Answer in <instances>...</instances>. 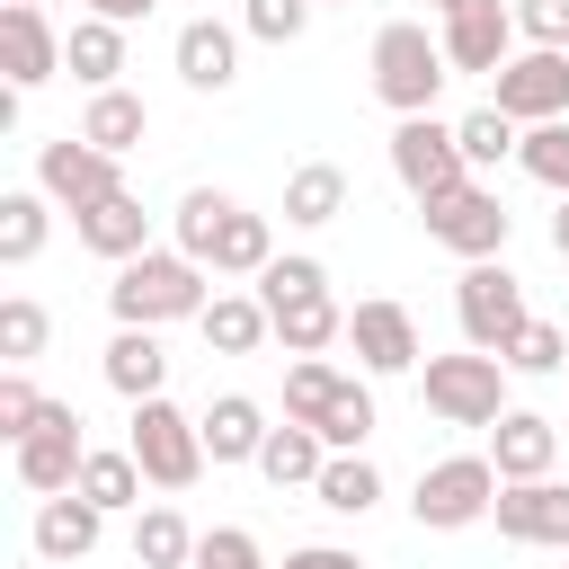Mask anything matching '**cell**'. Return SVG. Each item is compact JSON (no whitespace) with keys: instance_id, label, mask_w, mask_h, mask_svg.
<instances>
[{"instance_id":"6da1fadb","label":"cell","mask_w":569,"mask_h":569,"mask_svg":"<svg viewBox=\"0 0 569 569\" xmlns=\"http://www.w3.org/2000/svg\"><path fill=\"white\" fill-rule=\"evenodd\" d=\"M213 293H204V267L187 258V249H142V258H124L116 267V284H107V311H116V329H160V320H196Z\"/></svg>"},{"instance_id":"7a4b0ae2","label":"cell","mask_w":569,"mask_h":569,"mask_svg":"<svg viewBox=\"0 0 569 569\" xmlns=\"http://www.w3.org/2000/svg\"><path fill=\"white\" fill-rule=\"evenodd\" d=\"M258 302H267L284 356H329V347L347 338V311L329 302V267H320V258H267Z\"/></svg>"},{"instance_id":"3957f363","label":"cell","mask_w":569,"mask_h":569,"mask_svg":"<svg viewBox=\"0 0 569 569\" xmlns=\"http://www.w3.org/2000/svg\"><path fill=\"white\" fill-rule=\"evenodd\" d=\"M445 80H453L445 36H427L418 18H391V27L373 36V98H382L391 116H436Z\"/></svg>"},{"instance_id":"277c9868","label":"cell","mask_w":569,"mask_h":569,"mask_svg":"<svg viewBox=\"0 0 569 569\" xmlns=\"http://www.w3.org/2000/svg\"><path fill=\"white\" fill-rule=\"evenodd\" d=\"M418 391H427V409H436L445 427H498V418H507V356H489V347H471V356H427Z\"/></svg>"},{"instance_id":"5b68a950","label":"cell","mask_w":569,"mask_h":569,"mask_svg":"<svg viewBox=\"0 0 569 569\" xmlns=\"http://www.w3.org/2000/svg\"><path fill=\"white\" fill-rule=\"evenodd\" d=\"M124 445H133V462H142L151 489H196L204 462H213V453H204V427H196L178 400H160V391L133 400V436H124Z\"/></svg>"},{"instance_id":"8992f818","label":"cell","mask_w":569,"mask_h":569,"mask_svg":"<svg viewBox=\"0 0 569 569\" xmlns=\"http://www.w3.org/2000/svg\"><path fill=\"white\" fill-rule=\"evenodd\" d=\"M418 222H427V240H436V249H453L462 267H471V258H498V249H507V231H516V213H507V204H498V187H480V178H462V187L427 196V204H418Z\"/></svg>"},{"instance_id":"52a82bcc","label":"cell","mask_w":569,"mask_h":569,"mask_svg":"<svg viewBox=\"0 0 569 569\" xmlns=\"http://www.w3.org/2000/svg\"><path fill=\"white\" fill-rule=\"evenodd\" d=\"M498 507V462L489 453H445V462H427L418 471V498H409V516L427 525V533H462V525H480Z\"/></svg>"},{"instance_id":"ba28073f","label":"cell","mask_w":569,"mask_h":569,"mask_svg":"<svg viewBox=\"0 0 569 569\" xmlns=\"http://www.w3.org/2000/svg\"><path fill=\"white\" fill-rule=\"evenodd\" d=\"M453 320H462V338H471V347L507 356V338L533 320V311H525V276H516L507 258H471V267H462V284H453Z\"/></svg>"},{"instance_id":"9c48e42d","label":"cell","mask_w":569,"mask_h":569,"mask_svg":"<svg viewBox=\"0 0 569 569\" xmlns=\"http://www.w3.org/2000/svg\"><path fill=\"white\" fill-rule=\"evenodd\" d=\"M80 462H89V436H80V409H71V400H44V418L9 445V471H18V489H36V498L71 489Z\"/></svg>"},{"instance_id":"30bf717a","label":"cell","mask_w":569,"mask_h":569,"mask_svg":"<svg viewBox=\"0 0 569 569\" xmlns=\"http://www.w3.org/2000/svg\"><path fill=\"white\" fill-rule=\"evenodd\" d=\"M391 178L427 204V196L462 187L471 160H462V142H453V124H436V116H400V124H391Z\"/></svg>"},{"instance_id":"8fae6325","label":"cell","mask_w":569,"mask_h":569,"mask_svg":"<svg viewBox=\"0 0 569 569\" xmlns=\"http://www.w3.org/2000/svg\"><path fill=\"white\" fill-rule=\"evenodd\" d=\"M489 107H507L516 124H551V116H569V44H525V53H507Z\"/></svg>"},{"instance_id":"7c38bea8","label":"cell","mask_w":569,"mask_h":569,"mask_svg":"<svg viewBox=\"0 0 569 569\" xmlns=\"http://www.w3.org/2000/svg\"><path fill=\"white\" fill-rule=\"evenodd\" d=\"M36 187H44L53 204L89 213V204H98V196H116L124 178H116V151H98L89 133H62V142H44V151H36Z\"/></svg>"},{"instance_id":"4fadbf2b","label":"cell","mask_w":569,"mask_h":569,"mask_svg":"<svg viewBox=\"0 0 569 569\" xmlns=\"http://www.w3.org/2000/svg\"><path fill=\"white\" fill-rule=\"evenodd\" d=\"M498 533L507 542H542V551H569V480H498Z\"/></svg>"},{"instance_id":"5bb4252c","label":"cell","mask_w":569,"mask_h":569,"mask_svg":"<svg viewBox=\"0 0 569 569\" xmlns=\"http://www.w3.org/2000/svg\"><path fill=\"white\" fill-rule=\"evenodd\" d=\"M507 53H516V0H471V9H453L445 18V62L453 71H507Z\"/></svg>"},{"instance_id":"9a60e30c","label":"cell","mask_w":569,"mask_h":569,"mask_svg":"<svg viewBox=\"0 0 569 569\" xmlns=\"http://www.w3.org/2000/svg\"><path fill=\"white\" fill-rule=\"evenodd\" d=\"M0 71H9V89H44L62 71V36L44 27L36 0H0Z\"/></svg>"},{"instance_id":"2e32d148","label":"cell","mask_w":569,"mask_h":569,"mask_svg":"<svg viewBox=\"0 0 569 569\" xmlns=\"http://www.w3.org/2000/svg\"><path fill=\"white\" fill-rule=\"evenodd\" d=\"M71 231H80V249H89V258H116V267L151 249V213H142V196H133V187H116V196H98L89 213H71Z\"/></svg>"},{"instance_id":"e0dca14e","label":"cell","mask_w":569,"mask_h":569,"mask_svg":"<svg viewBox=\"0 0 569 569\" xmlns=\"http://www.w3.org/2000/svg\"><path fill=\"white\" fill-rule=\"evenodd\" d=\"M347 347L365 356V373H409L418 365V320L400 302H356L347 311Z\"/></svg>"},{"instance_id":"ac0fdd59","label":"cell","mask_w":569,"mask_h":569,"mask_svg":"<svg viewBox=\"0 0 569 569\" xmlns=\"http://www.w3.org/2000/svg\"><path fill=\"white\" fill-rule=\"evenodd\" d=\"M178 80L204 89V98H222V89L240 80V36H231L222 18H187V27H178Z\"/></svg>"},{"instance_id":"d6986e66","label":"cell","mask_w":569,"mask_h":569,"mask_svg":"<svg viewBox=\"0 0 569 569\" xmlns=\"http://www.w3.org/2000/svg\"><path fill=\"white\" fill-rule=\"evenodd\" d=\"M551 453H560V427H551L542 409H507V418L489 427V462H498V480H542Z\"/></svg>"},{"instance_id":"ffe728a7","label":"cell","mask_w":569,"mask_h":569,"mask_svg":"<svg viewBox=\"0 0 569 569\" xmlns=\"http://www.w3.org/2000/svg\"><path fill=\"white\" fill-rule=\"evenodd\" d=\"M98 533H107V507L80 498V489H53V498L36 507V551H44V560H89Z\"/></svg>"},{"instance_id":"44dd1931","label":"cell","mask_w":569,"mask_h":569,"mask_svg":"<svg viewBox=\"0 0 569 569\" xmlns=\"http://www.w3.org/2000/svg\"><path fill=\"white\" fill-rule=\"evenodd\" d=\"M267 258H276V231H267V213H249V204H231V213L213 222V240H204V267H213V276H267Z\"/></svg>"},{"instance_id":"7402d4cb","label":"cell","mask_w":569,"mask_h":569,"mask_svg":"<svg viewBox=\"0 0 569 569\" xmlns=\"http://www.w3.org/2000/svg\"><path fill=\"white\" fill-rule=\"evenodd\" d=\"M196 329H204V347H213V356H258V347L276 338V320H267V302H258V293H213V302L196 311Z\"/></svg>"},{"instance_id":"603a6c76","label":"cell","mask_w":569,"mask_h":569,"mask_svg":"<svg viewBox=\"0 0 569 569\" xmlns=\"http://www.w3.org/2000/svg\"><path fill=\"white\" fill-rule=\"evenodd\" d=\"M204 453L213 462H258V445H267V409L249 400V391H222V400H204Z\"/></svg>"},{"instance_id":"cb8c5ba5","label":"cell","mask_w":569,"mask_h":569,"mask_svg":"<svg viewBox=\"0 0 569 569\" xmlns=\"http://www.w3.org/2000/svg\"><path fill=\"white\" fill-rule=\"evenodd\" d=\"M320 462H329V436H320V427H302V418L267 427V445H258V471H267L276 489H311V480H320Z\"/></svg>"},{"instance_id":"d4e9b609","label":"cell","mask_w":569,"mask_h":569,"mask_svg":"<svg viewBox=\"0 0 569 569\" xmlns=\"http://www.w3.org/2000/svg\"><path fill=\"white\" fill-rule=\"evenodd\" d=\"M62 71H71L80 89H116V71H124V27H116V18H80V27L62 36Z\"/></svg>"},{"instance_id":"484cf974","label":"cell","mask_w":569,"mask_h":569,"mask_svg":"<svg viewBox=\"0 0 569 569\" xmlns=\"http://www.w3.org/2000/svg\"><path fill=\"white\" fill-rule=\"evenodd\" d=\"M338 213H347V169H338V160H302V169L284 178V222L320 231V222H338Z\"/></svg>"},{"instance_id":"4316f807","label":"cell","mask_w":569,"mask_h":569,"mask_svg":"<svg viewBox=\"0 0 569 569\" xmlns=\"http://www.w3.org/2000/svg\"><path fill=\"white\" fill-rule=\"evenodd\" d=\"M169 382V356H160V338L151 329H116L107 338V391H124V400H151Z\"/></svg>"},{"instance_id":"83f0119b","label":"cell","mask_w":569,"mask_h":569,"mask_svg":"<svg viewBox=\"0 0 569 569\" xmlns=\"http://www.w3.org/2000/svg\"><path fill=\"white\" fill-rule=\"evenodd\" d=\"M133 569H196V525L178 507H133Z\"/></svg>"},{"instance_id":"f1b7e54d","label":"cell","mask_w":569,"mask_h":569,"mask_svg":"<svg viewBox=\"0 0 569 569\" xmlns=\"http://www.w3.org/2000/svg\"><path fill=\"white\" fill-rule=\"evenodd\" d=\"M80 133H89L98 151H116V160H124V151L151 133V107H142L133 89H89V116H80Z\"/></svg>"},{"instance_id":"f546056e","label":"cell","mask_w":569,"mask_h":569,"mask_svg":"<svg viewBox=\"0 0 569 569\" xmlns=\"http://www.w3.org/2000/svg\"><path fill=\"white\" fill-rule=\"evenodd\" d=\"M80 498H98L107 516H124V507H142V462H133V445H89V462H80V480H71Z\"/></svg>"},{"instance_id":"4dcf8cb0","label":"cell","mask_w":569,"mask_h":569,"mask_svg":"<svg viewBox=\"0 0 569 569\" xmlns=\"http://www.w3.org/2000/svg\"><path fill=\"white\" fill-rule=\"evenodd\" d=\"M311 498H320L329 516H373V507H382V471H373L365 453H329L320 480H311Z\"/></svg>"},{"instance_id":"1f68e13d","label":"cell","mask_w":569,"mask_h":569,"mask_svg":"<svg viewBox=\"0 0 569 569\" xmlns=\"http://www.w3.org/2000/svg\"><path fill=\"white\" fill-rule=\"evenodd\" d=\"M44 231H53V213H44V187H9V196H0V267H27V258H44Z\"/></svg>"},{"instance_id":"d6a6232c","label":"cell","mask_w":569,"mask_h":569,"mask_svg":"<svg viewBox=\"0 0 569 569\" xmlns=\"http://www.w3.org/2000/svg\"><path fill=\"white\" fill-rule=\"evenodd\" d=\"M453 142H462V160H471V169H498V160H516L525 124H516L507 107H471V116L453 124Z\"/></svg>"},{"instance_id":"836d02e7","label":"cell","mask_w":569,"mask_h":569,"mask_svg":"<svg viewBox=\"0 0 569 569\" xmlns=\"http://www.w3.org/2000/svg\"><path fill=\"white\" fill-rule=\"evenodd\" d=\"M338 365H320V356H293L284 365V418H302V427H320L329 418V400H338Z\"/></svg>"},{"instance_id":"e575fe53","label":"cell","mask_w":569,"mask_h":569,"mask_svg":"<svg viewBox=\"0 0 569 569\" xmlns=\"http://www.w3.org/2000/svg\"><path fill=\"white\" fill-rule=\"evenodd\" d=\"M516 160H525V178H542L551 196H569V116H551V124H525Z\"/></svg>"},{"instance_id":"d590c367","label":"cell","mask_w":569,"mask_h":569,"mask_svg":"<svg viewBox=\"0 0 569 569\" xmlns=\"http://www.w3.org/2000/svg\"><path fill=\"white\" fill-rule=\"evenodd\" d=\"M320 436H329V453H356L365 436H373V391L347 373L338 382V400H329V418H320Z\"/></svg>"},{"instance_id":"8d00e7d4","label":"cell","mask_w":569,"mask_h":569,"mask_svg":"<svg viewBox=\"0 0 569 569\" xmlns=\"http://www.w3.org/2000/svg\"><path fill=\"white\" fill-rule=\"evenodd\" d=\"M44 329H53L44 302H27V293L0 302V356H9V365H36V356H44Z\"/></svg>"},{"instance_id":"74e56055","label":"cell","mask_w":569,"mask_h":569,"mask_svg":"<svg viewBox=\"0 0 569 569\" xmlns=\"http://www.w3.org/2000/svg\"><path fill=\"white\" fill-rule=\"evenodd\" d=\"M222 213H231V196H222V187H187V196H178V249H187L196 267H204V240H213V222H222Z\"/></svg>"},{"instance_id":"f35d334b","label":"cell","mask_w":569,"mask_h":569,"mask_svg":"<svg viewBox=\"0 0 569 569\" xmlns=\"http://www.w3.org/2000/svg\"><path fill=\"white\" fill-rule=\"evenodd\" d=\"M569 365V338L551 329V320H525L516 338H507V373H560Z\"/></svg>"},{"instance_id":"ab89813d","label":"cell","mask_w":569,"mask_h":569,"mask_svg":"<svg viewBox=\"0 0 569 569\" xmlns=\"http://www.w3.org/2000/svg\"><path fill=\"white\" fill-rule=\"evenodd\" d=\"M240 27H249L258 44H293V36L311 27V0H249V9H240Z\"/></svg>"},{"instance_id":"60d3db41","label":"cell","mask_w":569,"mask_h":569,"mask_svg":"<svg viewBox=\"0 0 569 569\" xmlns=\"http://www.w3.org/2000/svg\"><path fill=\"white\" fill-rule=\"evenodd\" d=\"M196 569H267V551H258V533L213 525V533H196Z\"/></svg>"},{"instance_id":"b9f144b4","label":"cell","mask_w":569,"mask_h":569,"mask_svg":"<svg viewBox=\"0 0 569 569\" xmlns=\"http://www.w3.org/2000/svg\"><path fill=\"white\" fill-rule=\"evenodd\" d=\"M36 418H44V391L27 382V365H9V373H0V436L18 445V436H27Z\"/></svg>"},{"instance_id":"7bdbcfd3","label":"cell","mask_w":569,"mask_h":569,"mask_svg":"<svg viewBox=\"0 0 569 569\" xmlns=\"http://www.w3.org/2000/svg\"><path fill=\"white\" fill-rule=\"evenodd\" d=\"M516 36H533V44H569V0H516Z\"/></svg>"},{"instance_id":"ee69618b","label":"cell","mask_w":569,"mask_h":569,"mask_svg":"<svg viewBox=\"0 0 569 569\" xmlns=\"http://www.w3.org/2000/svg\"><path fill=\"white\" fill-rule=\"evenodd\" d=\"M284 569H365V560L338 551V542H302V551H284Z\"/></svg>"},{"instance_id":"f6af8a7d","label":"cell","mask_w":569,"mask_h":569,"mask_svg":"<svg viewBox=\"0 0 569 569\" xmlns=\"http://www.w3.org/2000/svg\"><path fill=\"white\" fill-rule=\"evenodd\" d=\"M160 0H89V18H116V27H133V18H151Z\"/></svg>"},{"instance_id":"bcb514c9","label":"cell","mask_w":569,"mask_h":569,"mask_svg":"<svg viewBox=\"0 0 569 569\" xmlns=\"http://www.w3.org/2000/svg\"><path fill=\"white\" fill-rule=\"evenodd\" d=\"M551 249L569 258V196H560V213H551Z\"/></svg>"},{"instance_id":"7dc6e473","label":"cell","mask_w":569,"mask_h":569,"mask_svg":"<svg viewBox=\"0 0 569 569\" xmlns=\"http://www.w3.org/2000/svg\"><path fill=\"white\" fill-rule=\"evenodd\" d=\"M427 9H436V18H453V9H471V0H427Z\"/></svg>"},{"instance_id":"c3c4849f","label":"cell","mask_w":569,"mask_h":569,"mask_svg":"<svg viewBox=\"0 0 569 569\" xmlns=\"http://www.w3.org/2000/svg\"><path fill=\"white\" fill-rule=\"evenodd\" d=\"M36 9H44V0H36Z\"/></svg>"},{"instance_id":"681fc988","label":"cell","mask_w":569,"mask_h":569,"mask_svg":"<svg viewBox=\"0 0 569 569\" xmlns=\"http://www.w3.org/2000/svg\"><path fill=\"white\" fill-rule=\"evenodd\" d=\"M311 9H320V0H311Z\"/></svg>"}]
</instances>
